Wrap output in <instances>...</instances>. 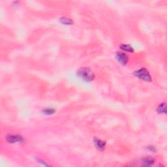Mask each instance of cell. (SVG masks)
I'll use <instances>...</instances> for the list:
<instances>
[{
	"instance_id": "1",
	"label": "cell",
	"mask_w": 167,
	"mask_h": 167,
	"mask_svg": "<svg viewBox=\"0 0 167 167\" xmlns=\"http://www.w3.org/2000/svg\"><path fill=\"white\" fill-rule=\"evenodd\" d=\"M77 76L86 82H91L95 78V74L88 67H82L77 71Z\"/></svg>"
},
{
	"instance_id": "2",
	"label": "cell",
	"mask_w": 167,
	"mask_h": 167,
	"mask_svg": "<svg viewBox=\"0 0 167 167\" xmlns=\"http://www.w3.org/2000/svg\"><path fill=\"white\" fill-rule=\"evenodd\" d=\"M133 74L137 77L140 80H142L143 81L151 82L152 81V77H151L150 72L148 71V69L146 68H141L140 69L133 72Z\"/></svg>"
},
{
	"instance_id": "3",
	"label": "cell",
	"mask_w": 167,
	"mask_h": 167,
	"mask_svg": "<svg viewBox=\"0 0 167 167\" xmlns=\"http://www.w3.org/2000/svg\"><path fill=\"white\" fill-rule=\"evenodd\" d=\"M5 140L8 143H22L24 142V138L20 135H8L6 136Z\"/></svg>"
},
{
	"instance_id": "4",
	"label": "cell",
	"mask_w": 167,
	"mask_h": 167,
	"mask_svg": "<svg viewBox=\"0 0 167 167\" xmlns=\"http://www.w3.org/2000/svg\"><path fill=\"white\" fill-rule=\"evenodd\" d=\"M115 59H116L117 61L121 65L123 66L126 65L128 61H129V57H128V56L125 53L122 52H118L115 54Z\"/></svg>"
},
{
	"instance_id": "5",
	"label": "cell",
	"mask_w": 167,
	"mask_h": 167,
	"mask_svg": "<svg viewBox=\"0 0 167 167\" xmlns=\"http://www.w3.org/2000/svg\"><path fill=\"white\" fill-rule=\"evenodd\" d=\"M93 144L96 148L99 151H103L106 148L107 143L105 141L102 140L98 138H93Z\"/></svg>"
},
{
	"instance_id": "6",
	"label": "cell",
	"mask_w": 167,
	"mask_h": 167,
	"mask_svg": "<svg viewBox=\"0 0 167 167\" xmlns=\"http://www.w3.org/2000/svg\"><path fill=\"white\" fill-rule=\"evenodd\" d=\"M141 162H142V164L143 166H150L153 165V164L155 163V159H154L153 157H151L148 156V157H145L142 159L141 160Z\"/></svg>"
},
{
	"instance_id": "7",
	"label": "cell",
	"mask_w": 167,
	"mask_h": 167,
	"mask_svg": "<svg viewBox=\"0 0 167 167\" xmlns=\"http://www.w3.org/2000/svg\"><path fill=\"white\" fill-rule=\"evenodd\" d=\"M120 48L122 49L123 51L129 53H133L135 52L134 48H133L131 45H130L129 44H122L120 45Z\"/></svg>"
},
{
	"instance_id": "8",
	"label": "cell",
	"mask_w": 167,
	"mask_h": 167,
	"mask_svg": "<svg viewBox=\"0 0 167 167\" xmlns=\"http://www.w3.org/2000/svg\"><path fill=\"white\" fill-rule=\"evenodd\" d=\"M156 112L159 114H166V106L165 102H163L159 105L157 108Z\"/></svg>"
},
{
	"instance_id": "9",
	"label": "cell",
	"mask_w": 167,
	"mask_h": 167,
	"mask_svg": "<svg viewBox=\"0 0 167 167\" xmlns=\"http://www.w3.org/2000/svg\"><path fill=\"white\" fill-rule=\"evenodd\" d=\"M60 22L61 24L65 25H73L74 23L73 21L71 19L67 17H61L60 19Z\"/></svg>"
},
{
	"instance_id": "10",
	"label": "cell",
	"mask_w": 167,
	"mask_h": 167,
	"mask_svg": "<svg viewBox=\"0 0 167 167\" xmlns=\"http://www.w3.org/2000/svg\"><path fill=\"white\" fill-rule=\"evenodd\" d=\"M42 112L45 115H53L54 114H55L56 110L54 109H51V108H47V109H45L43 110Z\"/></svg>"
},
{
	"instance_id": "11",
	"label": "cell",
	"mask_w": 167,
	"mask_h": 167,
	"mask_svg": "<svg viewBox=\"0 0 167 167\" xmlns=\"http://www.w3.org/2000/svg\"><path fill=\"white\" fill-rule=\"evenodd\" d=\"M146 149H147L149 151H151V152H157V149L155 148V146H148Z\"/></svg>"
},
{
	"instance_id": "12",
	"label": "cell",
	"mask_w": 167,
	"mask_h": 167,
	"mask_svg": "<svg viewBox=\"0 0 167 167\" xmlns=\"http://www.w3.org/2000/svg\"><path fill=\"white\" fill-rule=\"evenodd\" d=\"M36 161H37V162H38V163H40L41 164H43V165H45V166H50L49 164H48L47 163H45L44 161L42 160V159H41L37 158V159H36Z\"/></svg>"
}]
</instances>
